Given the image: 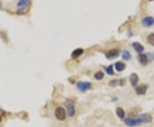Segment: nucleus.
I'll return each mask as SVG.
<instances>
[{
	"instance_id": "nucleus-1",
	"label": "nucleus",
	"mask_w": 154,
	"mask_h": 127,
	"mask_svg": "<svg viewBox=\"0 0 154 127\" xmlns=\"http://www.w3.org/2000/svg\"><path fill=\"white\" fill-rule=\"evenodd\" d=\"M30 5V0H19L17 3V14H22L26 11Z\"/></svg>"
},
{
	"instance_id": "nucleus-2",
	"label": "nucleus",
	"mask_w": 154,
	"mask_h": 127,
	"mask_svg": "<svg viewBox=\"0 0 154 127\" xmlns=\"http://www.w3.org/2000/svg\"><path fill=\"white\" fill-rule=\"evenodd\" d=\"M55 117L59 121H64L67 118V113L63 107H58L55 110Z\"/></svg>"
},
{
	"instance_id": "nucleus-3",
	"label": "nucleus",
	"mask_w": 154,
	"mask_h": 127,
	"mask_svg": "<svg viewBox=\"0 0 154 127\" xmlns=\"http://www.w3.org/2000/svg\"><path fill=\"white\" fill-rule=\"evenodd\" d=\"M125 125L129 127H134V126H141L142 124L141 120L137 117V118H127L124 120Z\"/></svg>"
},
{
	"instance_id": "nucleus-4",
	"label": "nucleus",
	"mask_w": 154,
	"mask_h": 127,
	"mask_svg": "<svg viewBox=\"0 0 154 127\" xmlns=\"http://www.w3.org/2000/svg\"><path fill=\"white\" fill-rule=\"evenodd\" d=\"M77 88L81 92H86L92 88V84L87 81H80L77 83Z\"/></svg>"
},
{
	"instance_id": "nucleus-5",
	"label": "nucleus",
	"mask_w": 154,
	"mask_h": 127,
	"mask_svg": "<svg viewBox=\"0 0 154 127\" xmlns=\"http://www.w3.org/2000/svg\"><path fill=\"white\" fill-rule=\"evenodd\" d=\"M65 106L67 108V114L69 117H74L76 115V106L71 101H66Z\"/></svg>"
},
{
	"instance_id": "nucleus-6",
	"label": "nucleus",
	"mask_w": 154,
	"mask_h": 127,
	"mask_svg": "<svg viewBox=\"0 0 154 127\" xmlns=\"http://www.w3.org/2000/svg\"><path fill=\"white\" fill-rule=\"evenodd\" d=\"M119 55H120V51H119V50H117V49L110 50L107 51V52L105 53V57H106L107 59H109V60L118 57Z\"/></svg>"
},
{
	"instance_id": "nucleus-7",
	"label": "nucleus",
	"mask_w": 154,
	"mask_h": 127,
	"mask_svg": "<svg viewBox=\"0 0 154 127\" xmlns=\"http://www.w3.org/2000/svg\"><path fill=\"white\" fill-rule=\"evenodd\" d=\"M126 84V80L124 79L120 80H112L109 82V85L111 87H116V86H123Z\"/></svg>"
},
{
	"instance_id": "nucleus-8",
	"label": "nucleus",
	"mask_w": 154,
	"mask_h": 127,
	"mask_svg": "<svg viewBox=\"0 0 154 127\" xmlns=\"http://www.w3.org/2000/svg\"><path fill=\"white\" fill-rule=\"evenodd\" d=\"M147 88H148V85H146V84L137 85V86L135 87V92H136L137 95L142 96L144 94H146V91H147Z\"/></svg>"
},
{
	"instance_id": "nucleus-9",
	"label": "nucleus",
	"mask_w": 154,
	"mask_h": 127,
	"mask_svg": "<svg viewBox=\"0 0 154 127\" xmlns=\"http://www.w3.org/2000/svg\"><path fill=\"white\" fill-rule=\"evenodd\" d=\"M138 118L141 120L142 124L143 123H146V124L151 123L153 121V117H152L151 114H142L138 116Z\"/></svg>"
},
{
	"instance_id": "nucleus-10",
	"label": "nucleus",
	"mask_w": 154,
	"mask_h": 127,
	"mask_svg": "<svg viewBox=\"0 0 154 127\" xmlns=\"http://www.w3.org/2000/svg\"><path fill=\"white\" fill-rule=\"evenodd\" d=\"M142 24L145 27H150L154 25V18L153 16H146L142 20Z\"/></svg>"
},
{
	"instance_id": "nucleus-11",
	"label": "nucleus",
	"mask_w": 154,
	"mask_h": 127,
	"mask_svg": "<svg viewBox=\"0 0 154 127\" xmlns=\"http://www.w3.org/2000/svg\"><path fill=\"white\" fill-rule=\"evenodd\" d=\"M133 48L134 49V50L138 53V54H142V52L144 51L145 48L144 46L139 42H134L132 44Z\"/></svg>"
},
{
	"instance_id": "nucleus-12",
	"label": "nucleus",
	"mask_w": 154,
	"mask_h": 127,
	"mask_svg": "<svg viewBox=\"0 0 154 127\" xmlns=\"http://www.w3.org/2000/svg\"><path fill=\"white\" fill-rule=\"evenodd\" d=\"M129 81H130V84H131L132 86L136 87L137 84H138V81H139V77H138V75H137L135 73H131L130 76H129Z\"/></svg>"
},
{
	"instance_id": "nucleus-13",
	"label": "nucleus",
	"mask_w": 154,
	"mask_h": 127,
	"mask_svg": "<svg viewBox=\"0 0 154 127\" xmlns=\"http://www.w3.org/2000/svg\"><path fill=\"white\" fill-rule=\"evenodd\" d=\"M148 57L146 54H140L139 55V61L142 66H146L148 64Z\"/></svg>"
},
{
	"instance_id": "nucleus-14",
	"label": "nucleus",
	"mask_w": 154,
	"mask_h": 127,
	"mask_svg": "<svg viewBox=\"0 0 154 127\" xmlns=\"http://www.w3.org/2000/svg\"><path fill=\"white\" fill-rule=\"evenodd\" d=\"M83 52H84V50H83L81 48H78V49L75 50L72 52L71 57L73 58V59H76V58L79 57L80 56H81V55L83 54Z\"/></svg>"
},
{
	"instance_id": "nucleus-15",
	"label": "nucleus",
	"mask_w": 154,
	"mask_h": 127,
	"mask_svg": "<svg viewBox=\"0 0 154 127\" xmlns=\"http://www.w3.org/2000/svg\"><path fill=\"white\" fill-rule=\"evenodd\" d=\"M115 68L117 72H122L123 70L126 68V65L122 61H117L114 65Z\"/></svg>"
},
{
	"instance_id": "nucleus-16",
	"label": "nucleus",
	"mask_w": 154,
	"mask_h": 127,
	"mask_svg": "<svg viewBox=\"0 0 154 127\" xmlns=\"http://www.w3.org/2000/svg\"><path fill=\"white\" fill-rule=\"evenodd\" d=\"M116 113H117V115L118 118H120L122 119H123L125 118V111L122 108V107H117L116 109Z\"/></svg>"
},
{
	"instance_id": "nucleus-17",
	"label": "nucleus",
	"mask_w": 154,
	"mask_h": 127,
	"mask_svg": "<svg viewBox=\"0 0 154 127\" xmlns=\"http://www.w3.org/2000/svg\"><path fill=\"white\" fill-rule=\"evenodd\" d=\"M105 77V73L102 71H98L97 73H94V79L96 80H102Z\"/></svg>"
},
{
	"instance_id": "nucleus-18",
	"label": "nucleus",
	"mask_w": 154,
	"mask_h": 127,
	"mask_svg": "<svg viewBox=\"0 0 154 127\" xmlns=\"http://www.w3.org/2000/svg\"><path fill=\"white\" fill-rule=\"evenodd\" d=\"M122 59H124V60H126V61H129V60H130L131 59V54H130V52L129 51V50H124L123 52H122Z\"/></svg>"
},
{
	"instance_id": "nucleus-19",
	"label": "nucleus",
	"mask_w": 154,
	"mask_h": 127,
	"mask_svg": "<svg viewBox=\"0 0 154 127\" xmlns=\"http://www.w3.org/2000/svg\"><path fill=\"white\" fill-rule=\"evenodd\" d=\"M147 42L149 45L154 46V33H151L147 36Z\"/></svg>"
},
{
	"instance_id": "nucleus-20",
	"label": "nucleus",
	"mask_w": 154,
	"mask_h": 127,
	"mask_svg": "<svg viewBox=\"0 0 154 127\" xmlns=\"http://www.w3.org/2000/svg\"><path fill=\"white\" fill-rule=\"evenodd\" d=\"M114 66L113 65H110L107 68H105V71L109 75H114Z\"/></svg>"
},
{
	"instance_id": "nucleus-21",
	"label": "nucleus",
	"mask_w": 154,
	"mask_h": 127,
	"mask_svg": "<svg viewBox=\"0 0 154 127\" xmlns=\"http://www.w3.org/2000/svg\"><path fill=\"white\" fill-rule=\"evenodd\" d=\"M1 121H2V117L0 116V122H1Z\"/></svg>"
},
{
	"instance_id": "nucleus-22",
	"label": "nucleus",
	"mask_w": 154,
	"mask_h": 127,
	"mask_svg": "<svg viewBox=\"0 0 154 127\" xmlns=\"http://www.w3.org/2000/svg\"><path fill=\"white\" fill-rule=\"evenodd\" d=\"M150 1H153V0H150Z\"/></svg>"
}]
</instances>
